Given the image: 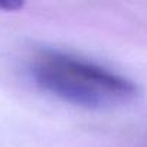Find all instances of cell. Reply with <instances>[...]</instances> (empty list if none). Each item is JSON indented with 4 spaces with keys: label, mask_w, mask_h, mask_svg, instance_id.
I'll list each match as a JSON object with an SVG mask.
<instances>
[{
    "label": "cell",
    "mask_w": 147,
    "mask_h": 147,
    "mask_svg": "<svg viewBox=\"0 0 147 147\" xmlns=\"http://www.w3.org/2000/svg\"><path fill=\"white\" fill-rule=\"evenodd\" d=\"M33 81L51 95L85 108H111L131 102L137 85L91 59L58 49H42L32 58Z\"/></svg>",
    "instance_id": "cell-1"
}]
</instances>
